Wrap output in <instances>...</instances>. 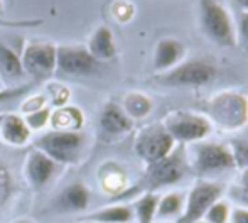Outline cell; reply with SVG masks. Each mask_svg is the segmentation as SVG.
I'll use <instances>...</instances> for the list:
<instances>
[{
  "label": "cell",
  "instance_id": "484cf974",
  "mask_svg": "<svg viewBox=\"0 0 248 223\" xmlns=\"http://www.w3.org/2000/svg\"><path fill=\"white\" fill-rule=\"evenodd\" d=\"M235 159V166L240 169H248V141H235L230 145Z\"/></svg>",
  "mask_w": 248,
  "mask_h": 223
},
{
  "label": "cell",
  "instance_id": "1f68e13d",
  "mask_svg": "<svg viewBox=\"0 0 248 223\" xmlns=\"http://www.w3.org/2000/svg\"><path fill=\"white\" fill-rule=\"evenodd\" d=\"M238 37L242 39V44L248 53V12H243L240 17V26H238Z\"/></svg>",
  "mask_w": 248,
  "mask_h": 223
},
{
  "label": "cell",
  "instance_id": "30bf717a",
  "mask_svg": "<svg viewBox=\"0 0 248 223\" xmlns=\"http://www.w3.org/2000/svg\"><path fill=\"white\" fill-rule=\"evenodd\" d=\"M100 63L88 53L86 46L61 44L56 48V71L66 76H88L98 69Z\"/></svg>",
  "mask_w": 248,
  "mask_h": 223
},
{
  "label": "cell",
  "instance_id": "5b68a950",
  "mask_svg": "<svg viewBox=\"0 0 248 223\" xmlns=\"http://www.w3.org/2000/svg\"><path fill=\"white\" fill-rule=\"evenodd\" d=\"M216 78V66L206 59H187V61L179 63L174 68L167 69L164 73H159L155 76V81L164 86H198L209 85Z\"/></svg>",
  "mask_w": 248,
  "mask_h": 223
},
{
  "label": "cell",
  "instance_id": "d6986e66",
  "mask_svg": "<svg viewBox=\"0 0 248 223\" xmlns=\"http://www.w3.org/2000/svg\"><path fill=\"white\" fill-rule=\"evenodd\" d=\"M184 201L186 193L183 191H167L166 194L159 196L155 222H177L184 211Z\"/></svg>",
  "mask_w": 248,
  "mask_h": 223
},
{
  "label": "cell",
  "instance_id": "d4e9b609",
  "mask_svg": "<svg viewBox=\"0 0 248 223\" xmlns=\"http://www.w3.org/2000/svg\"><path fill=\"white\" fill-rule=\"evenodd\" d=\"M49 118H51V109L47 107H43V109L36 110V112H31V113H26V124L27 127L32 130H41L43 127H46L49 124Z\"/></svg>",
  "mask_w": 248,
  "mask_h": 223
},
{
  "label": "cell",
  "instance_id": "4316f807",
  "mask_svg": "<svg viewBox=\"0 0 248 223\" xmlns=\"http://www.w3.org/2000/svg\"><path fill=\"white\" fill-rule=\"evenodd\" d=\"M12 194V176L5 166L0 164V207L7 203Z\"/></svg>",
  "mask_w": 248,
  "mask_h": 223
},
{
  "label": "cell",
  "instance_id": "9c48e42d",
  "mask_svg": "<svg viewBox=\"0 0 248 223\" xmlns=\"http://www.w3.org/2000/svg\"><path fill=\"white\" fill-rule=\"evenodd\" d=\"M176 147L177 144L167 134L164 125H150L140 130L135 139V154L145 162V166L162 161Z\"/></svg>",
  "mask_w": 248,
  "mask_h": 223
},
{
  "label": "cell",
  "instance_id": "6da1fadb",
  "mask_svg": "<svg viewBox=\"0 0 248 223\" xmlns=\"http://www.w3.org/2000/svg\"><path fill=\"white\" fill-rule=\"evenodd\" d=\"M208 120L221 130L235 132L248 124V96L240 92H219L206 105Z\"/></svg>",
  "mask_w": 248,
  "mask_h": 223
},
{
  "label": "cell",
  "instance_id": "d590c367",
  "mask_svg": "<svg viewBox=\"0 0 248 223\" xmlns=\"http://www.w3.org/2000/svg\"><path fill=\"white\" fill-rule=\"evenodd\" d=\"M14 223H32V222L27 220V218H22V220H17V222H14Z\"/></svg>",
  "mask_w": 248,
  "mask_h": 223
},
{
  "label": "cell",
  "instance_id": "44dd1931",
  "mask_svg": "<svg viewBox=\"0 0 248 223\" xmlns=\"http://www.w3.org/2000/svg\"><path fill=\"white\" fill-rule=\"evenodd\" d=\"M24 76L26 73H24L22 63H20V56H17L12 48L0 41V80L10 83L20 81Z\"/></svg>",
  "mask_w": 248,
  "mask_h": 223
},
{
  "label": "cell",
  "instance_id": "836d02e7",
  "mask_svg": "<svg viewBox=\"0 0 248 223\" xmlns=\"http://www.w3.org/2000/svg\"><path fill=\"white\" fill-rule=\"evenodd\" d=\"M236 198H238V201H242L243 207H248V191H236Z\"/></svg>",
  "mask_w": 248,
  "mask_h": 223
},
{
  "label": "cell",
  "instance_id": "f1b7e54d",
  "mask_svg": "<svg viewBox=\"0 0 248 223\" xmlns=\"http://www.w3.org/2000/svg\"><path fill=\"white\" fill-rule=\"evenodd\" d=\"M44 103H46V96L44 95H32L22 103L20 109H22L24 113H31V112H36V110L43 109Z\"/></svg>",
  "mask_w": 248,
  "mask_h": 223
},
{
  "label": "cell",
  "instance_id": "83f0119b",
  "mask_svg": "<svg viewBox=\"0 0 248 223\" xmlns=\"http://www.w3.org/2000/svg\"><path fill=\"white\" fill-rule=\"evenodd\" d=\"M34 86V83H29V85H17V86H10V88H2L0 90V103L9 102V100L19 98V96L26 95V93L31 92V88Z\"/></svg>",
  "mask_w": 248,
  "mask_h": 223
},
{
  "label": "cell",
  "instance_id": "ab89813d",
  "mask_svg": "<svg viewBox=\"0 0 248 223\" xmlns=\"http://www.w3.org/2000/svg\"><path fill=\"white\" fill-rule=\"evenodd\" d=\"M2 117H3V115H0V122H2Z\"/></svg>",
  "mask_w": 248,
  "mask_h": 223
},
{
  "label": "cell",
  "instance_id": "ba28073f",
  "mask_svg": "<svg viewBox=\"0 0 248 223\" xmlns=\"http://www.w3.org/2000/svg\"><path fill=\"white\" fill-rule=\"evenodd\" d=\"M225 188L213 179H198L186 193L184 211L177 223H193L202 220L208 210L223 198Z\"/></svg>",
  "mask_w": 248,
  "mask_h": 223
},
{
  "label": "cell",
  "instance_id": "7c38bea8",
  "mask_svg": "<svg viewBox=\"0 0 248 223\" xmlns=\"http://www.w3.org/2000/svg\"><path fill=\"white\" fill-rule=\"evenodd\" d=\"M58 169H59L58 162H54L51 158H47L44 152L32 149L26 159L24 174H26L27 183L34 190H43V188H46L54 179Z\"/></svg>",
  "mask_w": 248,
  "mask_h": 223
},
{
  "label": "cell",
  "instance_id": "3957f363",
  "mask_svg": "<svg viewBox=\"0 0 248 223\" xmlns=\"http://www.w3.org/2000/svg\"><path fill=\"white\" fill-rule=\"evenodd\" d=\"M85 142L86 137L81 132L51 130L34 141V149L44 152L58 164H76L81 159Z\"/></svg>",
  "mask_w": 248,
  "mask_h": 223
},
{
  "label": "cell",
  "instance_id": "e575fe53",
  "mask_svg": "<svg viewBox=\"0 0 248 223\" xmlns=\"http://www.w3.org/2000/svg\"><path fill=\"white\" fill-rule=\"evenodd\" d=\"M236 3H238V5H242L243 9H247L248 10V0H235Z\"/></svg>",
  "mask_w": 248,
  "mask_h": 223
},
{
  "label": "cell",
  "instance_id": "7402d4cb",
  "mask_svg": "<svg viewBox=\"0 0 248 223\" xmlns=\"http://www.w3.org/2000/svg\"><path fill=\"white\" fill-rule=\"evenodd\" d=\"M159 203V193H140V196L132 203L134 218L137 223H154Z\"/></svg>",
  "mask_w": 248,
  "mask_h": 223
},
{
  "label": "cell",
  "instance_id": "9a60e30c",
  "mask_svg": "<svg viewBox=\"0 0 248 223\" xmlns=\"http://www.w3.org/2000/svg\"><path fill=\"white\" fill-rule=\"evenodd\" d=\"M31 134L32 132L27 127L24 117L16 113H9L2 117V122H0V139L7 145L22 147V145H26L29 142Z\"/></svg>",
  "mask_w": 248,
  "mask_h": 223
},
{
  "label": "cell",
  "instance_id": "7a4b0ae2",
  "mask_svg": "<svg viewBox=\"0 0 248 223\" xmlns=\"http://www.w3.org/2000/svg\"><path fill=\"white\" fill-rule=\"evenodd\" d=\"M187 169L189 166L184 158V151L181 145H177L162 161L147 166L140 184H137L135 188L140 190L142 193H157L164 188H172L184 179Z\"/></svg>",
  "mask_w": 248,
  "mask_h": 223
},
{
  "label": "cell",
  "instance_id": "60d3db41",
  "mask_svg": "<svg viewBox=\"0 0 248 223\" xmlns=\"http://www.w3.org/2000/svg\"><path fill=\"white\" fill-rule=\"evenodd\" d=\"M79 223H88V222H79Z\"/></svg>",
  "mask_w": 248,
  "mask_h": 223
},
{
  "label": "cell",
  "instance_id": "603a6c76",
  "mask_svg": "<svg viewBox=\"0 0 248 223\" xmlns=\"http://www.w3.org/2000/svg\"><path fill=\"white\" fill-rule=\"evenodd\" d=\"M122 109H124V112L132 120H140V118H145L150 113V110H152V100L140 92H130L124 98Z\"/></svg>",
  "mask_w": 248,
  "mask_h": 223
},
{
  "label": "cell",
  "instance_id": "277c9868",
  "mask_svg": "<svg viewBox=\"0 0 248 223\" xmlns=\"http://www.w3.org/2000/svg\"><path fill=\"white\" fill-rule=\"evenodd\" d=\"M199 20L206 37L221 48L236 46V29L228 10L218 0L199 2Z\"/></svg>",
  "mask_w": 248,
  "mask_h": 223
},
{
  "label": "cell",
  "instance_id": "2e32d148",
  "mask_svg": "<svg viewBox=\"0 0 248 223\" xmlns=\"http://www.w3.org/2000/svg\"><path fill=\"white\" fill-rule=\"evenodd\" d=\"M134 210L132 203H115L107 205L103 208L92 211L78 220L88 222V223H134Z\"/></svg>",
  "mask_w": 248,
  "mask_h": 223
},
{
  "label": "cell",
  "instance_id": "e0dca14e",
  "mask_svg": "<svg viewBox=\"0 0 248 223\" xmlns=\"http://www.w3.org/2000/svg\"><path fill=\"white\" fill-rule=\"evenodd\" d=\"M86 49H88V53L98 63L113 59L115 56H117V44H115L113 32H111L107 26H100L98 29L92 34Z\"/></svg>",
  "mask_w": 248,
  "mask_h": 223
},
{
  "label": "cell",
  "instance_id": "f35d334b",
  "mask_svg": "<svg viewBox=\"0 0 248 223\" xmlns=\"http://www.w3.org/2000/svg\"><path fill=\"white\" fill-rule=\"evenodd\" d=\"M3 88V86H2V80H0V90H2Z\"/></svg>",
  "mask_w": 248,
  "mask_h": 223
},
{
  "label": "cell",
  "instance_id": "d6a6232c",
  "mask_svg": "<svg viewBox=\"0 0 248 223\" xmlns=\"http://www.w3.org/2000/svg\"><path fill=\"white\" fill-rule=\"evenodd\" d=\"M240 177H238V188L236 191H248V169H240Z\"/></svg>",
  "mask_w": 248,
  "mask_h": 223
},
{
  "label": "cell",
  "instance_id": "52a82bcc",
  "mask_svg": "<svg viewBox=\"0 0 248 223\" xmlns=\"http://www.w3.org/2000/svg\"><path fill=\"white\" fill-rule=\"evenodd\" d=\"M162 125L177 145L191 144V142H201L211 132V122L204 115L194 113V112H184V110L170 112L164 118Z\"/></svg>",
  "mask_w": 248,
  "mask_h": 223
},
{
  "label": "cell",
  "instance_id": "5bb4252c",
  "mask_svg": "<svg viewBox=\"0 0 248 223\" xmlns=\"http://www.w3.org/2000/svg\"><path fill=\"white\" fill-rule=\"evenodd\" d=\"M134 127V120L124 112L120 105L110 102L103 107L100 113V128L103 134L110 135V137H117V135H124L132 130Z\"/></svg>",
  "mask_w": 248,
  "mask_h": 223
},
{
  "label": "cell",
  "instance_id": "8fae6325",
  "mask_svg": "<svg viewBox=\"0 0 248 223\" xmlns=\"http://www.w3.org/2000/svg\"><path fill=\"white\" fill-rule=\"evenodd\" d=\"M24 73L34 80H47L56 73V46L49 43H29L20 54Z\"/></svg>",
  "mask_w": 248,
  "mask_h": 223
},
{
  "label": "cell",
  "instance_id": "ac0fdd59",
  "mask_svg": "<svg viewBox=\"0 0 248 223\" xmlns=\"http://www.w3.org/2000/svg\"><path fill=\"white\" fill-rule=\"evenodd\" d=\"M90 205V191L83 183L66 186L58 196V207L62 211H85Z\"/></svg>",
  "mask_w": 248,
  "mask_h": 223
},
{
  "label": "cell",
  "instance_id": "4dcf8cb0",
  "mask_svg": "<svg viewBox=\"0 0 248 223\" xmlns=\"http://www.w3.org/2000/svg\"><path fill=\"white\" fill-rule=\"evenodd\" d=\"M228 223H248V207H235L232 208Z\"/></svg>",
  "mask_w": 248,
  "mask_h": 223
},
{
  "label": "cell",
  "instance_id": "cb8c5ba5",
  "mask_svg": "<svg viewBox=\"0 0 248 223\" xmlns=\"http://www.w3.org/2000/svg\"><path fill=\"white\" fill-rule=\"evenodd\" d=\"M230 213H232V205L228 203V200L219 198L215 205L208 210V213L204 215L206 223H228Z\"/></svg>",
  "mask_w": 248,
  "mask_h": 223
},
{
  "label": "cell",
  "instance_id": "74e56055",
  "mask_svg": "<svg viewBox=\"0 0 248 223\" xmlns=\"http://www.w3.org/2000/svg\"><path fill=\"white\" fill-rule=\"evenodd\" d=\"M193 223H206L204 220H198V222H193Z\"/></svg>",
  "mask_w": 248,
  "mask_h": 223
},
{
  "label": "cell",
  "instance_id": "8992f818",
  "mask_svg": "<svg viewBox=\"0 0 248 223\" xmlns=\"http://www.w3.org/2000/svg\"><path fill=\"white\" fill-rule=\"evenodd\" d=\"M235 159L230 145L219 142H198L191 169L199 179H211L213 176L235 169Z\"/></svg>",
  "mask_w": 248,
  "mask_h": 223
},
{
  "label": "cell",
  "instance_id": "8d00e7d4",
  "mask_svg": "<svg viewBox=\"0 0 248 223\" xmlns=\"http://www.w3.org/2000/svg\"><path fill=\"white\" fill-rule=\"evenodd\" d=\"M154 223H177V222H154Z\"/></svg>",
  "mask_w": 248,
  "mask_h": 223
},
{
  "label": "cell",
  "instance_id": "ffe728a7",
  "mask_svg": "<svg viewBox=\"0 0 248 223\" xmlns=\"http://www.w3.org/2000/svg\"><path fill=\"white\" fill-rule=\"evenodd\" d=\"M49 124L52 125V130L79 132V128L85 124V115L78 107L62 105L54 112H51Z\"/></svg>",
  "mask_w": 248,
  "mask_h": 223
},
{
  "label": "cell",
  "instance_id": "f546056e",
  "mask_svg": "<svg viewBox=\"0 0 248 223\" xmlns=\"http://www.w3.org/2000/svg\"><path fill=\"white\" fill-rule=\"evenodd\" d=\"M0 24L7 27H34L41 24V20H7L3 19V0H0Z\"/></svg>",
  "mask_w": 248,
  "mask_h": 223
},
{
  "label": "cell",
  "instance_id": "4fadbf2b",
  "mask_svg": "<svg viewBox=\"0 0 248 223\" xmlns=\"http://www.w3.org/2000/svg\"><path fill=\"white\" fill-rule=\"evenodd\" d=\"M184 56H186V46L179 39L164 37L155 44V49H154V69L159 73L167 71L183 63Z\"/></svg>",
  "mask_w": 248,
  "mask_h": 223
}]
</instances>
